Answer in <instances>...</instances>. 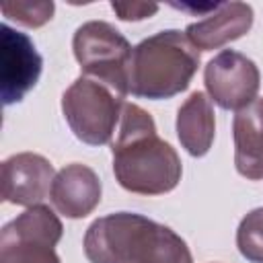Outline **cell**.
<instances>
[{
    "mask_svg": "<svg viewBox=\"0 0 263 263\" xmlns=\"http://www.w3.org/2000/svg\"><path fill=\"white\" fill-rule=\"evenodd\" d=\"M113 173L119 185L140 195H160L177 187L181 160L171 144L158 138L152 117L125 103L113 142Z\"/></svg>",
    "mask_w": 263,
    "mask_h": 263,
    "instance_id": "cell-1",
    "label": "cell"
},
{
    "mask_svg": "<svg viewBox=\"0 0 263 263\" xmlns=\"http://www.w3.org/2000/svg\"><path fill=\"white\" fill-rule=\"evenodd\" d=\"M199 51L181 31H160L132 51L127 86L144 99H171L185 90L197 72Z\"/></svg>",
    "mask_w": 263,
    "mask_h": 263,
    "instance_id": "cell-2",
    "label": "cell"
},
{
    "mask_svg": "<svg viewBox=\"0 0 263 263\" xmlns=\"http://www.w3.org/2000/svg\"><path fill=\"white\" fill-rule=\"evenodd\" d=\"M125 97L109 84L80 76L62 97L64 117L74 136L90 146L111 142L117 121L121 119Z\"/></svg>",
    "mask_w": 263,
    "mask_h": 263,
    "instance_id": "cell-3",
    "label": "cell"
},
{
    "mask_svg": "<svg viewBox=\"0 0 263 263\" xmlns=\"http://www.w3.org/2000/svg\"><path fill=\"white\" fill-rule=\"evenodd\" d=\"M129 41L109 23L90 21L74 35V55L88 78L109 84L119 95H127V70L132 60Z\"/></svg>",
    "mask_w": 263,
    "mask_h": 263,
    "instance_id": "cell-4",
    "label": "cell"
},
{
    "mask_svg": "<svg viewBox=\"0 0 263 263\" xmlns=\"http://www.w3.org/2000/svg\"><path fill=\"white\" fill-rule=\"evenodd\" d=\"M62 222L47 205H33L8 222L0 234V263H60L53 247Z\"/></svg>",
    "mask_w": 263,
    "mask_h": 263,
    "instance_id": "cell-5",
    "label": "cell"
},
{
    "mask_svg": "<svg viewBox=\"0 0 263 263\" xmlns=\"http://www.w3.org/2000/svg\"><path fill=\"white\" fill-rule=\"evenodd\" d=\"M203 80L214 103L222 109L240 111L257 99L261 76L253 60L234 49H224L208 62Z\"/></svg>",
    "mask_w": 263,
    "mask_h": 263,
    "instance_id": "cell-6",
    "label": "cell"
},
{
    "mask_svg": "<svg viewBox=\"0 0 263 263\" xmlns=\"http://www.w3.org/2000/svg\"><path fill=\"white\" fill-rule=\"evenodd\" d=\"M43 60L37 53L29 35L0 27V95L4 105L23 101V97L37 84Z\"/></svg>",
    "mask_w": 263,
    "mask_h": 263,
    "instance_id": "cell-7",
    "label": "cell"
},
{
    "mask_svg": "<svg viewBox=\"0 0 263 263\" xmlns=\"http://www.w3.org/2000/svg\"><path fill=\"white\" fill-rule=\"evenodd\" d=\"M152 226V220L119 212L95 220L84 236V253L90 263H125L136 242Z\"/></svg>",
    "mask_w": 263,
    "mask_h": 263,
    "instance_id": "cell-8",
    "label": "cell"
},
{
    "mask_svg": "<svg viewBox=\"0 0 263 263\" xmlns=\"http://www.w3.org/2000/svg\"><path fill=\"white\" fill-rule=\"evenodd\" d=\"M53 166L47 158L23 152L2 162V199L16 205H39L53 183Z\"/></svg>",
    "mask_w": 263,
    "mask_h": 263,
    "instance_id": "cell-9",
    "label": "cell"
},
{
    "mask_svg": "<svg viewBox=\"0 0 263 263\" xmlns=\"http://www.w3.org/2000/svg\"><path fill=\"white\" fill-rule=\"evenodd\" d=\"M49 197L66 218H84L101 201V181L90 166L74 162L55 175Z\"/></svg>",
    "mask_w": 263,
    "mask_h": 263,
    "instance_id": "cell-10",
    "label": "cell"
},
{
    "mask_svg": "<svg viewBox=\"0 0 263 263\" xmlns=\"http://www.w3.org/2000/svg\"><path fill=\"white\" fill-rule=\"evenodd\" d=\"M253 25V8L245 2H218L203 21L187 27V39L197 49H218L249 33Z\"/></svg>",
    "mask_w": 263,
    "mask_h": 263,
    "instance_id": "cell-11",
    "label": "cell"
},
{
    "mask_svg": "<svg viewBox=\"0 0 263 263\" xmlns=\"http://www.w3.org/2000/svg\"><path fill=\"white\" fill-rule=\"evenodd\" d=\"M232 132L236 171L251 181L263 179V99L236 111Z\"/></svg>",
    "mask_w": 263,
    "mask_h": 263,
    "instance_id": "cell-12",
    "label": "cell"
},
{
    "mask_svg": "<svg viewBox=\"0 0 263 263\" xmlns=\"http://www.w3.org/2000/svg\"><path fill=\"white\" fill-rule=\"evenodd\" d=\"M216 132L214 109L203 92H193L179 109L177 136L181 146L191 156H203L212 148Z\"/></svg>",
    "mask_w": 263,
    "mask_h": 263,
    "instance_id": "cell-13",
    "label": "cell"
},
{
    "mask_svg": "<svg viewBox=\"0 0 263 263\" xmlns=\"http://www.w3.org/2000/svg\"><path fill=\"white\" fill-rule=\"evenodd\" d=\"M125 263H193V259L181 236L154 222L136 242Z\"/></svg>",
    "mask_w": 263,
    "mask_h": 263,
    "instance_id": "cell-14",
    "label": "cell"
},
{
    "mask_svg": "<svg viewBox=\"0 0 263 263\" xmlns=\"http://www.w3.org/2000/svg\"><path fill=\"white\" fill-rule=\"evenodd\" d=\"M236 245L245 259L263 263V208L247 214L236 232Z\"/></svg>",
    "mask_w": 263,
    "mask_h": 263,
    "instance_id": "cell-15",
    "label": "cell"
},
{
    "mask_svg": "<svg viewBox=\"0 0 263 263\" xmlns=\"http://www.w3.org/2000/svg\"><path fill=\"white\" fill-rule=\"evenodd\" d=\"M0 10L4 12V16L14 18L25 27H41L51 18L53 2H2Z\"/></svg>",
    "mask_w": 263,
    "mask_h": 263,
    "instance_id": "cell-16",
    "label": "cell"
},
{
    "mask_svg": "<svg viewBox=\"0 0 263 263\" xmlns=\"http://www.w3.org/2000/svg\"><path fill=\"white\" fill-rule=\"evenodd\" d=\"M111 8L119 14L123 21H142L152 16L158 10V4H148V2H113Z\"/></svg>",
    "mask_w": 263,
    "mask_h": 263,
    "instance_id": "cell-17",
    "label": "cell"
}]
</instances>
